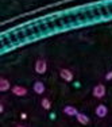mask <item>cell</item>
<instances>
[{
  "label": "cell",
  "instance_id": "1",
  "mask_svg": "<svg viewBox=\"0 0 112 127\" xmlns=\"http://www.w3.org/2000/svg\"><path fill=\"white\" fill-rule=\"evenodd\" d=\"M47 70V64L45 60H42V58H39L37 62H35V72L39 74H43Z\"/></svg>",
  "mask_w": 112,
  "mask_h": 127
},
{
  "label": "cell",
  "instance_id": "2",
  "mask_svg": "<svg viewBox=\"0 0 112 127\" xmlns=\"http://www.w3.org/2000/svg\"><path fill=\"white\" fill-rule=\"evenodd\" d=\"M104 95H105V87L103 85V84H99V85H96L95 88H93V96H95V97L101 99Z\"/></svg>",
  "mask_w": 112,
  "mask_h": 127
},
{
  "label": "cell",
  "instance_id": "3",
  "mask_svg": "<svg viewBox=\"0 0 112 127\" xmlns=\"http://www.w3.org/2000/svg\"><path fill=\"white\" fill-rule=\"evenodd\" d=\"M59 76H61L65 81H72L73 80V73L69 69H61L59 70Z\"/></svg>",
  "mask_w": 112,
  "mask_h": 127
},
{
  "label": "cell",
  "instance_id": "4",
  "mask_svg": "<svg viewBox=\"0 0 112 127\" xmlns=\"http://www.w3.org/2000/svg\"><path fill=\"white\" fill-rule=\"evenodd\" d=\"M12 93L16 96H25L27 95V89L25 88V87H20V85H15L12 88Z\"/></svg>",
  "mask_w": 112,
  "mask_h": 127
},
{
  "label": "cell",
  "instance_id": "5",
  "mask_svg": "<svg viewBox=\"0 0 112 127\" xmlns=\"http://www.w3.org/2000/svg\"><path fill=\"white\" fill-rule=\"evenodd\" d=\"M107 114H108V110H107V107H105V105L100 104V105H97V107H96V115H97V116L104 118Z\"/></svg>",
  "mask_w": 112,
  "mask_h": 127
},
{
  "label": "cell",
  "instance_id": "6",
  "mask_svg": "<svg viewBox=\"0 0 112 127\" xmlns=\"http://www.w3.org/2000/svg\"><path fill=\"white\" fill-rule=\"evenodd\" d=\"M34 92L35 93H38V95H41V93H43L45 92V85H43V83L42 81H37V83L34 84Z\"/></svg>",
  "mask_w": 112,
  "mask_h": 127
},
{
  "label": "cell",
  "instance_id": "7",
  "mask_svg": "<svg viewBox=\"0 0 112 127\" xmlns=\"http://www.w3.org/2000/svg\"><path fill=\"white\" fill-rule=\"evenodd\" d=\"M63 112H65L66 115H69V116H77L78 111L76 110L74 107H72V105H68V107L63 108Z\"/></svg>",
  "mask_w": 112,
  "mask_h": 127
},
{
  "label": "cell",
  "instance_id": "8",
  "mask_svg": "<svg viewBox=\"0 0 112 127\" xmlns=\"http://www.w3.org/2000/svg\"><path fill=\"white\" fill-rule=\"evenodd\" d=\"M77 120H78V123H81V125H88L89 123V118L86 116V115H84V114H77Z\"/></svg>",
  "mask_w": 112,
  "mask_h": 127
},
{
  "label": "cell",
  "instance_id": "9",
  "mask_svg": "<svg viewBox=\"0 0 112 127\" xmlns=\"http://www.w3.org/2000/svg\"><path fill=\"white\" fill-rule=\"evenodd\" d=\"M10 89V83H8V80H5V78H1L0 80V91L1 92H5V91Z\"/></svg>",
  "mask_w": 112,
  "mask_h": 127
},
{
  "label": "cell",
  "instance_id": "10",
  "mask_svg": "<svg viewBox=\"0 0 112 127\" xmlns=\"http://www.w3.org/2000/svg\"><path fill=\"white\" fill-rule=\"evenodd\" d=\"M42 107H43L45 110H50L51 104H50V100H49V99H42Z\"/></svg>",
  "mask_w": 112,
  "mask_h": 127
},
{
  "label": "cell",
  "instance_id": "11",
  "mask_svg": "<svg viewBox=\"0 0 112 127\" xmlns=\"http://www.w3.org/2000/svg\"><path fill=\"white\" fill-rule=\"evenodd\" d=\"M105 80H108V81L112 80V70H111V72H108V73L105 74Z\"/></svg>",
  "mask_w": 112,
  "mask_h": 127
},
{
  "label": "cell",
  "instance_id": "12",
  "mask_svg": "<svg viewBox=\"0 0 112 127\" xmlns=\"http://www.w3.org/2000/svg\"><path fill=\"white\" fill-rule=\"evenodd\" d=\"M18 127H23V126H18Z\"/></svg>",
  "mask_w": 112,
  "mask_h": 127
}]
</instances>
